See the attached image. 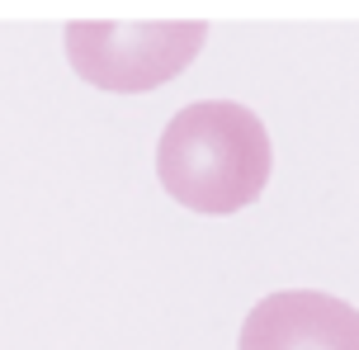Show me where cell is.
Instances as JSON below:
<instances>
[{
  "mask_svg": "<svg viewBox=\"0 0 359 350\" xmlns=\"http://www.w3.org/2000/svg\"><path fill=\"white\" fill-rule=\"evenodd\" d=\"M208 29L198 19H72L67 57L72 72L114 95H147L175 81L198 57Z\"/></svg>",
  "mask_w": 359,
  "mask_h": 350,
  "instance_id": "7a4b0ae2",
  "label": "cell"
},
{
  "mask_svg": "<svg viewBox=\"0 0 359 350\" xmlns=\"http://www.w3.org/2000/svg\"><path fill=\"white\" fill-rule=\"evenodd\" d=\"M269 170H274V147L265 123L236 100L184 105L156 142L161 189L208 218L251 208L265 194Z\"/></svg>",
  "mask_w": 359,
  "mask_h": 350,
  "instance_id": "6da1fadb",
  "label": "cell"
},
{
  "mask_svg": "<svg viewBox=\"0 0 359 350\" xmlns=\"http://www.w3.org/2000/svg\"><path fill=\"white\" fill-rule=\"evenodd\" d=\"M236 350H359V308L317 289H284L260 298Z\"/></svg>",
  "mask_w": 359,
  "mask_h": 350,
  "instance_id": "3957f363",
  "label": "cell"
}]
</instances>
